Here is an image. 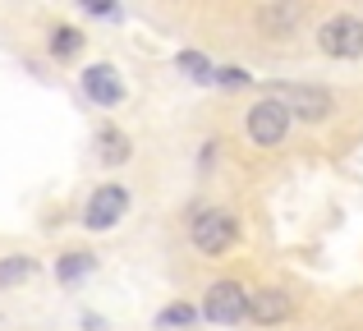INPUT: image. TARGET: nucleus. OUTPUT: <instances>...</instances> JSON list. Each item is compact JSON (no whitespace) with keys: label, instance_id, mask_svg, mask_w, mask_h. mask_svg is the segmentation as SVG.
<instances>
[{"label":"nucleus","instance_id":"f257e3e1","mask_svg":"<svg viewBox=\"0 0 363 331\" xmlns=\"http://www.w3.org/2000/svg\"><path fill=\"white\" fill-rule=\"evenodd\" d=\"M189 240H194L198 253L221 258V253H230L235 240H240V221H235L225 207H203V212L189 221Z\"/></svg>","mask_w":363,"mask_h":331},{"label":"nucleus","instance_id":"4468645a","mask_svg":"<svg viewBox=\"0 0 363 331\" xmlns=\"http://www.w3.org/2000/svg\"><path fill=\"white\" fill-rule=\"evenodd\" d=\"M198 313H203V308H194V304H170V308H161L157 322L166 327V331H189V327L198 322Z\"/></svg>","mask_w":363,"mask_h":331},{"label":"nucleus","instance_id":"dca6fc26","mask_svg":"<svg viewBox=\"0 0 363 331\" xmlns=\"http://www.w3.org/2000/svg\"><path fill=\"white\" fill-rule=\"evenodd\" d=\"M216 83H225V88H244L248 74H244V69H235V64H225V69H216Z\"/></svg>","mask_w":363,"mask_h":331},{"label":"nucleus","instance_id":"1a4fd4ad","mask_svg":"<svg viewBox=\"0 0 363 331\" xmlns=\"http://www.w3.org/2000/svg\"><path fill=\"white\" fill-rule=\"evenodd\" d=\"M253 18H257V28H267L272 37H285V33H294V28H299L303 5H262Z\"/></svg>","mask_w":363,"mask_h":331},{"label":"nucleus","instance_id":"6e6552de","mask_svg":"<svg viewBox=\"0 0 363 331\" xmlns=\"http://www.w3.org/2000/svg\"><path fill=\"white\" fill-rule=\"evenodd\" d=\"M294 313V299L285 295V290H253L248 295V318H253L257 327H276V322H285V318Z\"/></svg>","mask_w":363,"mask_h":331},{"label":"nucleus","instance_id":"f8f14e48","mask_svg":"<svg viewBox=\"0 0 363 331\" xmlns=\"http://www.w3.org/2000/svg\"><path fill=\"white\" fill-rule=\"evenodd\" d=\"M37 271V262L28 258V253H14V258H0V290L5 286H23L28 276Z\"/></svg>","mask_w":363,"mask_h":331},{"label":"nucleus","instance_id":"20e7f679","mask_svg":"<svg viewBox=\"0 0 363 331\" xmlns=\"http://www.w3.org/2000/svg\"><path fill=\"white\" fill-rule=\"evenodd\" d=\"M203 318L216 327H235L248 318V290L240 281H216V286H207L203 295Z\"/></svg>","mask_w":363,"mask_h":331},{"label":"nucleus","instance_id":"39448f33","mask_svg":"<svg viewBox=\"0 0 363 331\" xmlns=\"http://www.w3.org/2000/svg\"><path fill=\"white\" fill-rule=\"evenodd\" d=\"M124 212H129V189L101 184L97 193L88 198V207H83V225H88V230H111V225L124 221Z\"/></svg>","mask_w":363,"mask_h":331},{"label":"nucleus","instance_id":"9d476101","mask_svg":"<svg viewBox=\"0 0 363 331\" xmlns=\"http://www.w3.org/2000/svg\"><path fill=\"white\" fill-rule=\"evenodd\" d=\"M97 157H101L106 166H124V162L133 157V147H129V138H124L116 125H101V129H97Z\"/></svg>","mask_w":363,"mask_h":331},{"label":"nucleus","instance_id":"423d86ee","mask_svg":"<svg viewBox=\"0 0 363 331\" xmlns=\"http://www.w3.org/2000/svg\"><path fill=\"white\" fill-rule=\"evenodd\" d=\"M276 92H285L290 116L303 120V125H322V120L336 111V97H331L327 88H318V83H294V88H276Z\"/></svg>","mask_w":363,"mask_h":331},{"label":"nucleus","instance_id":"9b49d317","mask_svg":"<svg viewBox=\"0 0 363 331\" xmlns=\"http://www.w3.org/2000/svg\"><path fill=\"white\" fill-rule=\"evenodd\" d=\"M92 267H97L92 253H65V258L55 262V276H60V286H74V281H83Z\"/></svg>","mask_w":363,"mask_h":331},{"label":"nucleus","instance_id":"2eb2a0df","mask_svg":"<svg viewBox=\"0 0 363 331\" xmlns=\"http://www.w3.org/2000/svg\"><path fill=\"white\" fill-rule=\"evenodd\" d=\"M179 69H184L194 83H207V79H216V69H212V64H207L198 51H179Z\"/></svg>","mask_w":363,"mask_h":331},{"label":"nucleus","instance_id":"f03ea898","mask_svg":"<svg viewBox=\"0 0 363 331\" xmlns=\"http://www.w3.org/2000/svg\"><path fill=\"white\" fill-rule=\"evenodd\" d=\"M290 106H285L281 97H262L253 111L244 116V129H248V138H253L257 147H281L285 143V134H290Z\"/></svg>","mask_w":363,"mask_h":331},{"label":"nucleus","instance_id":"ddd939ff","mask_svg":"<svg viewBox=\"0 0 363 331\" xmlns=\"http://www.w3.org/2000/svg\"><path fill=\"white\" fill-rule=\"evenodd\" d=\"M79 51H83V33H79V28H69V23H60L51 33V55H55V60H74Z\"/></svg>","mask_w":363,"mask_h":331},{"label":"nucleus","instance_id":"0eeeda50","mask_svg":"<svg viewBox=\"0 0 363 331\" xmlns=\"http://www.w3.org/2000/svg\"><path fill=\"white\" fill-rule=\"evenodd\" d=\"M83 92H88V101H97V106H106V111L124 101V83L111 64H88V69H83Z\"/></svg>","mask_w":363,"mask_h":331},{"label":"nucleus","instance_id":"7ed1b4c3","mask_svg":"<svg viewBox=\"0 0 363 331\" xmlns=\"http://www.w3.org/2000/svg\"><path fill=\"white\" fill-rule=\"evenodd\" d=\"M318 51L331 60H359L363 55V18L359 14H336L318 28Z\"/></svg>","mask_w":363,"mask_h":331}]
</instances>
